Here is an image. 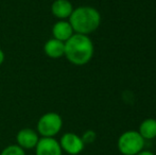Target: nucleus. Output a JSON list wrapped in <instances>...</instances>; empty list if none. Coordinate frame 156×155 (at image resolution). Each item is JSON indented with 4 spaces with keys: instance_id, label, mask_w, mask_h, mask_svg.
<instances>
[{
    "instance_id": "obj_3",
    "label": "nucleus",
    "mask_w": 156,
    "mask_h": 155,
    "mask_svg": "<svg viewBox=\"0 0 156 155\" xmlns=\"http://www.w3.org/2000/svg\"><path fill=\"white\" fill-rule=\"evenodd\" d=\"M144 140L138 131H126L118 138V150L123 155H136L144 150Z\"/></svg>"
},
{
    "instance_id": "obj_14",
    "label": "nucleus",
    "mask_w": 156,
    "mask_h": 155,
    "mask_svg": "<svg viewBox=\"0 0 156 155\" xmlns=\"http://www.w3.org/2000/svg\"><path fill=\"white\" fill-rule=\"evenodd\" d=\"M136 155H155L153 152L151 151H147V150H142V151H140L139 153H137Z\"/></svg>"
},
{
    "instance_id": "obj_9",
    "label": "nucleus",
    "mask_w": 156,
    "mask_h": 155,
    "mask_svg": "<svg viewBox=\"0 0 156 155\" xmlns=\"http://www.w3.org/2000/svg\"><path fill=\"white\" fill-rule=\"evenodd\" d=\"M74 34L71 25L68 20H58L52 27V35L61 41H67Z\"/></svg>"
},
{
    "instance_id": "obj_11",
    "label": "nucleus",
    "mask_w": 156,
    "mask_h": 155,
    "mask_svg": "<svg viewBox=\"0 0 156 155\" xmlns=\"http://www.w3.org/2000/svg\"><path fill=\"white\" fill-rule=\"evenodd\" d=\"M138 133L144 140H151L156 138V119L147 118L140 123Z\"/></svg>"
},
{
    "instance_id": "obj_7",
    "label": "nucleus",
    "mask_w": 156,
    "mask_h": 155,
    "mask_svg": "<svg viewBox=\"0 0 156 155\" xmlns=\"http://www.w3.org/2000/svg\"><path fill=\"white\" fill-rule=\"evenodd\" d=\"M39 140L38 133L30 128L21 129L16 135L17 145L23 150H31L36 147Z\"/></svg>"
},
{
    "instance_id": "obj_1",
    "label": "nucleus",
    "mask_w": 156,
    "mask_h": 155,
    "mask_svg": "<svg viewBox=\"0 0 156 155\" xmlns=\"http://www.w3.org/2000/svg\"><path fill=\"white\" fill-rule=\"evenodd\" d=\"M94 53V43L88 35L74 33L67 41H65L64 56H66V58L73 65H86L91 61Z\"/></svg>"
},
{
    "instance_id": "obj_2",
    "label": "nucleus",
    "mask_w": 156,
    "mask_h": 155,
    "mask_svg": "<svg viewBox=\"0 0 156 155\" xmlns=\"http://www.w3.org/2000/svg\"><path fill=\"white\" fill-rule=\"evenodd\" d=\"M68 21L74 33L88 35L99 28L101 23V15L99 11L93 6L83 5L73 9Z\"/></svg>"
},
{
    "instance_id": "obj_6",
    "label": "nucleus",
    "mask_w": 156,
    "mask_h": 155,
    "mask_svg": "<svg viewBox=\"0 0 156 155\" xmlns=\"http://www.w3.org/2000/svg\"><path fill=\"white\" fill-rule=\"evenodd\" d=\"M35 149L36 155H62L63 151L60 143L54 137H41L39 138Z\"/></svg>"
},
{
    "instance_id": "obj_15",
    "label": "nucleus",
    "mask_w": 156,
    "mask_h": 155,
    "mask_svg": "<svg viewBox=\"0 0 156 155\" xmlns=\"http://www.w3.org/2000/svg\"><path fill=\"white\" fill-rule=\"evenodd\" d=\"M4 58H5V55H4V52L2 51L1 49H0V66H1V65L3 64Z\"/></svg>"
},
{
    "instance_id": "obj_12",
    "label": "nucleus",
    "mask_w": 156,
    "mask_h": 155,
    "mask_svg": "<svg viewBox=\"0 0 156 155\" xmlns=\"http://www.w3.org/2000/svg\"><path fill=\"white\" fill-rule=\"evenodd\" d=\"M0 155H26L25 150L18 145H11L4 148Z\"/></svg>"
},
{
    "instance_id": "obj_13",
    "label": "nucleus",
    "mask_w": 156,
    "mask_h": 155,
    "mask_svg": "<svg viewBox=\"0 0 156 155\" xmlns=\"http://www.w3.org/2000/svg\"><path fill=\"white\" fill-rule=\"evenodd\" d=\"M96 139H97V134L93 130L86 131L82 136V140L84 141L85 145H86V143H93Z\"/></svg>"
},
{
    "instance_id": "obj_8",
    "label": "nucleus",
    "mask_w": 156,
    "mask_h": 155,
    "mask_svg": "<svg viewBox=\"0 0 156 155\" xmlns=\"http://www.w3.org/2000/svg\"><path fill=\"white\" fill-rule=\"evenodd\" d=\"M73 5L69 0H54L51 4V13L58 20H66L70 17Z\"/></svg>"
},
{
    "instance_id": "obj_10",
    "label": "nucleus",
    "mask_w": 156,
    "mask_h": 155,
    "mask_svg": "<svg viewBox=\"0 0 156 155\" xmlns=\"http://www.w3.org/2000/svg\"><path fill=\"white\" fill-rule=\"evenodd\" d=\"M44 52L50 58H60L65 54V43L56 38H50L44 45Z\"/></svg>"
},
{
    "instance_id": "obj_4",
    "label": "nucleus",
    "mask_w": 156,
    "mask_h": 155,
    "mask_svg": "<svg viewBox=\"0 0 156 155\" xmlns=\"http://www.w3.org/2000/svg\"><path fill=\"white\" fill-rule=\"evenodd\" d=\"M62 128V117L54 112L46 113L37 121V133L41 137H54L61 132Z\"/></svg>"
},
{
    "instance_id": "obj_5",
    "label": "nucleus",
    "mask_w": 156,
    "mask_h": 155,
    "mask_svg": "<svg viewBox=\"0 0 156 155\" xmlns=\"http://www.w3.org/2000/svg\"><path fill=\"white\" fill-rule=\"evenodd\" d=\"M62 148V151L69 155H78L84 150L85 143L82 140V137L74 133H65L61 140L58 141Z\"/></svg>"
}]
</instances>
